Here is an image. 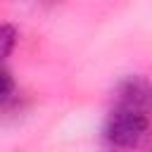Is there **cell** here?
Masks as SVG:
<instances>
[{
  "instance_id": "cell-1",
  "label": "cell",
  "mask_w": 152,
  "mask_h": 152,
  "mask_svg": "<svg viewBox=\"0 0 152 152\" xmlns=\"http://www.w3.org/2000/svg\"><path fill=\"white\" fill-rule=\"evenodd\" d=\"M104 140L119 150H152V116L114 109L104 124Z\"/></svg>"
},
{
  "instance_id": "cell-2",
  "label": "cell",
  "mask_w": 152,
  "mask_h": 152,
  "mask_svg": "<svg viewBox=\"0 0 152 152\" xmlns=\"http://www.w3.org/2000/svg\"><path fill=\"white\" fill-rule=\"evenodd\" d=\"M114 109L152 116V83L142 76H128L114 90Z\"/></svg>"
},
{
  "instance_id": "cell-3",
  "label": "cell",
  "mask_w": 152,
  "mask_h": 152,
  "mask_svg": "<svg viewBox=\"0 0 152 152\" xmlns=\"http://www.w3.org/2000/svg\"><path fill=\"white\" fill-rule=\"evenodd\" d=\"M17 45V28L12 24H0V64L12 55Z\"/></svg>"
},
{
  "instance_id": "cell-4",
  "label": "cell",
  "mask_w": 152,
  "mask_h": 152,
  "mask_svg": "<svg viewBox=\"0 0 152 152\" xmlns=\"http://www.w3.org/2000/svg\"><path fill=\"white\" fill-rule=\"evenodd\" d=\"M12 93H14V78H12V74L7 69L0 66V104L7 102L12 97Z\"/></svg>"
}]
</instances>
